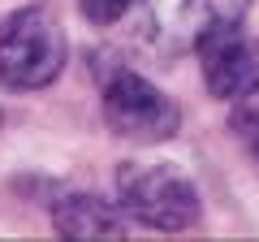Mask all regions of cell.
I'll return each mask as SVG.
<instances>
[{"label":"cell","mask_w":259,"mask_h":242,"mask_svg":"<svg viewBox=\"0 0 259 242\" xmlns=\"http://www.w3.org/2000/svg\"><path fill=\"white\" fill-rule=\"evenodd\" d=\"M117 195L130 221L160 233H182L199 221V195L173 165H121Z\"/></svg>","instance_id":"obj_1"},{"label":"cell","mask_w":259,"mask_h":242,"mask_svg":"<svg viewBox=\"0 0 259 242\" xmlns=\"http://www.w3.org/2000/svg\"><path fill=\"white\" fill-rule=\"evenodd\" d=\"M65 65V35L48 9H18L0 26V87L35 91L56 83Z\"/></svg>","instance_id":"obj_2"},{"label":"cell","mask_w":259,"mask_h":242,"mask_svg":"<svg viewBox=\"0 0 259 242\" xmlns=\"http://www.w3.org/2000/svg\"><path fill=\"white\" fill-rule=\"evenodd\" d=\"M104 121H108L112 134H121V139L160 143V139H173L177 134L182 112L147 78L130 74V69H112L108 87H104Z\"/></svg>","instance_id":"obj_3"},{"label":"cell","mask_w":259,"mask_h":242,"mask_svg":"<svg viewBox=\"0 0 259 242\" xmlns=\"http://www.w3.org/2000/svg\"><path fill=\"white\" fill-rule=\"evenodd\" d=\"M194 48L203 56V83L216 100H246L259 91V44L242 35L238 22L207 30Z\"/></svg>","instance_id":"obj_4"},{"label":"cell","mask_w":259,"mask_h":242,"mask_svg":"<svg viewBox=\"0 0 259 242\" xmlns=\"http://www.w3.org/2000/svg\"><path fill=\"white\" fill-rule=\"evenodd\" d=\"M246 0H147L151 35L164 48H194L207 30L238 22Z\"/></svg>","instance_id":"obj_5"},{"label":"cell","mask_w":259,"mask_h":242,"mask_svg":"<svg viewBox=\"0 0 259 242\" xmlns=\"http://www.w3.org/2000/svg\"><path fill=\"white\" fill-rule=\"evenodd\" d=\"M52 225L61 238H121L125 233V221L117 216V208H108L95 195H65L61 204L52 208Z\"/></svg>","instance_id":"obj_6"},{"label":"cell","mask_w":259,"mask_h":242,"mask_svg":"<svg viewBox=\"0 0 259 242\" xmlns=\"http://www.w3.org/2000/svg\"><path fill=\"white\" fill-rule=\"evenodd\" d=\"M134 9V0H82V13L95 22V26H104V22H117L121 13Z\"/></svg>","instance_id":"obj_7"},{"label":"cell","mask_w":259,"mask_h":242,"mask_svg":"<svg viewBox=\"0 0 259 242\" xmlns=\"http://www.w3.org/2000/svg\"><path fill=\"white\" fill-rule=\"evenodd\" d=\"M246 139H250V151H255V160H259V117L246 121Z\"/></svg>","instance_id":"obj_8"}]
</instances>
